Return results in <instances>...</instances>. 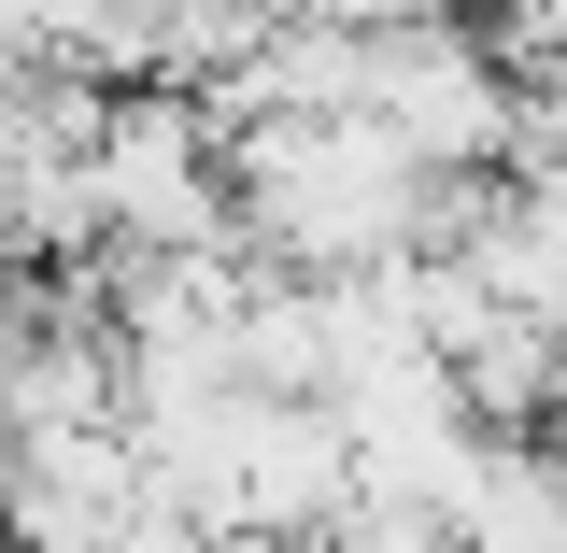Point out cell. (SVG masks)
Listing matches in <instances>:
<instances>
[{"mask_svg":"<svg viewBox=\"0 0 567 553\" xmlns=\"http://www.w3.org/2000/svg\"><path fill=\"white\" fill-rule=\"evenodd\" d=\"M227 171H241V227L298 270H369L425 242V185H440L398 142V114H241Z\"/></svg>","mask_w":567,"mask_h":553,"instance_id":"cell-1","label":"cell"},{"mask_svg":"<svg viewBox=\"0 0 567 553\" xmlns=\"http://www.w3.org/2000/svg\"><path fill=\"white\" fill-rule=\"evenodd\" d=\"M511 100H525V71L496 29H454V14H412V29H383V100L369 114H398L425 171H511Z\"/></svg>","mask_w":567,"mask_h":553,"instance_id":"cell-2","label":"cell"},{"mask_svg":"<svg viewBox=\"0 0 567 553\" xmlns=\"http://www.w3.org/2000/svg\"><path fill=\"white\" fill-rule=\"evenodd\" d=\"M241 511H256V525H341L354 511V426H341V398L241 383Z\"/></svg>","mask_w":567,"mask_h":553,"instance_id":"cell-3","label":"cell"},{"mask_svg":"<svg viewBox=\"0 0 567 553\" xmlns=\"http://www.w3.org/2000/svg\"><path fill=\"white\" fill-rule=\"evenodd\" d=\"M454 525L511 553H567V454L554 426H483L468 440V483H454Z\"/></svg>","mask_w":567,"mask_h":553,"instance_id":"cell-4","label":"cell"},{"mask_svg":"<svg viewBox=\"0 0 567 553\" xmlns=\"http://www.w3.org/2000/svg\"><path fill=\"white\" fill-rule=\"evenodd\" d=\"M454 369H468V412L483 426H554L567 412V327L525 313V298H496L483 327L454 341Z\"/></svg>","mask_w":567,"mask_h":553,"instance_id":"cell-5","label":"cell"}]
</instances>
